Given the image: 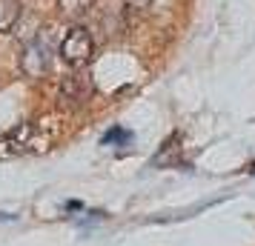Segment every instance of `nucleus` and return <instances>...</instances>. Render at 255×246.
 I'll list each match as a JSON object with an SVG mask.
<instances>
[{"label": "nucleus", "mask_w": 255, "mask_h": 246, "mask_svg": "<svg viewBox=\"0 0 255 246\" xmlns=\"http://www.w3.org/2000/svg\"><path fill=\"white\" fill-rule=\"evenodd\" d=\"M95 55V40L89 35V29H83V26H72L66 37L60 40V58L66 66L72 69H83Z\"/></svg>", "instance_id": "f257e3e1"}, {"label": "nucleus", "mask_w": 255, "mask_h": 246, "mask_svg": "<svg viewBox=\"0 0 255 246\" xmlns=\"http://www.w3.org/2000/svg\"><path fill=\"white\" fill-rule=\"evenodd\" d=\"M20 69H23L26 78H35V81L52 69V40H49V35H37L23 46Z\"/></svg>", "instance_id": "f03ea898"}, {"label": "nucleus", "mask_w": 255, "mask_h": 246, "mask_svg": "<svg viewBox=\"0 0 255 246\" xmlns=\"http://www.w3.org/2000/svg\"><path fill=\"white\" fill-rule=\"evenodd\" d=\"M95 94V81L89 72H75L69 78L60 81L58 89V100L63 109H75V106H83L89 97Z\"/></svg>", "instance_id": "7ed1b4c3"}, {"label": "nucleus", "mask_w": 255, "mask_h": 246, "mask_svg": "<svg viewBox=\"0 0 255 246\" xmlns=\"http://www.w3.org/2000/svg\"><path fill=\"white\" fill-rule=\"evenodd\" d=\"M0 143L6 146V152H26V149H32V143H35V126H32V123H20V126H14L12 132H6V138Z\"/></svg>", "instance_id": "20e7f679"}, {"label": "nucleus", "mask_w": 255, "mask_h": 246, "mask_svg": "<svg viewBox=\"0 0 255 246\" xmlns=\"http://www.w3.org/2000/svg\"><path fill=\"white\" fill-rule=\"evenodd\" d=\"M20 9H23L20 0H0V32H9V29L17 23Z\"/></svg>", "instance_id": "39448f33"}, {"label": "nucleus", "mask_w": 255, "mask_h": 246, "mask_svg": "<svg viewBox=\"0 0 255 246\" xmlns=\"http://www.w3.org/2000/svg\"><path fill=\"white\" fill-rule=\"evenodd\" d=\"M92 3L95 0H60V9L66 14H83L92 9Z\"/></svg>", "instance_id": "423d86ee"}, {"label": "nucleus", "mask_w": 255, "mask_h": 246, "mask_svg": "<svg viewBox=\"0 0 255 246\" xmlns=\"http://www.w3.org/2000/svg\"><path fill=\"white\" fill-rule=\"evenodd\" d=\"M124 6H127L129 12H146L152 6V0H124Z\"/></svg>", "instance_id": "0eeeda50"}, {"label": "nucleus", "mask_w": 255, "mask_h": 246, "mask_svg": "<svg viewBox=\"0 0 255 246\" xmlns=\"http://www.w3.org/2000/svg\"><path fill=\"white\" fill-rule=\"evenodd\" d=\"M127 138H129V135H127L124 129H112V132L104 138V143H109V141H127Z\"/></svg>", "instance_id": "6e6552de"}]
</instances>
